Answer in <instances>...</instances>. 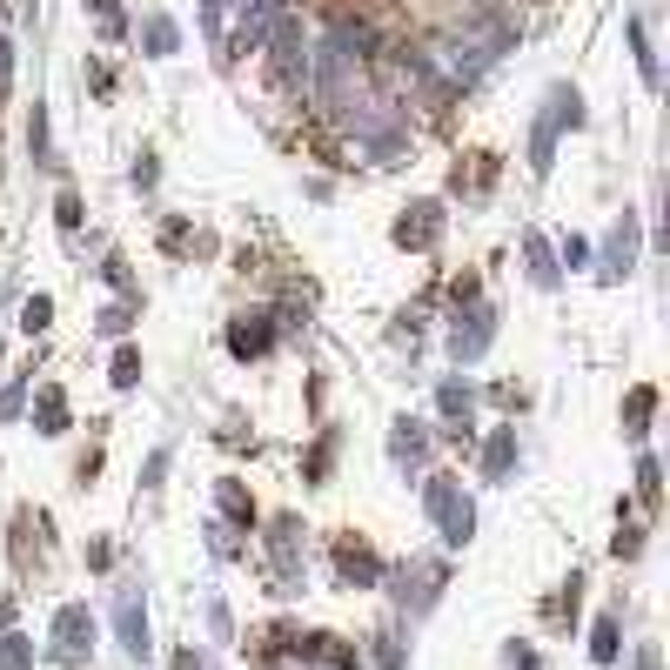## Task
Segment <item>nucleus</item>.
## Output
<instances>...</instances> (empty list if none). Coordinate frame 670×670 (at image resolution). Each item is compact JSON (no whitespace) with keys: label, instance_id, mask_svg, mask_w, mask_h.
I'll use <instances>...</instances> for the list:
<instances>
[{"label":"nucleus","instance_id":"obj_18","mask_svg":"<svg viewBox=\"0 0 670 670\" xmlns=\"http://www.w3.org/2000/svg\"><path fill=\"white\" fill-rule=\"evenodd\" d=\"M94 329H101V335H128V309H121V302L101 309V315H94Z\"/></svg>","mask_w":670,"mask_h":670},{"label":"nucleus","instance_id":"obj_11","mask_svg":"<svg viewBox=\"0 0 670 670\" xmlns=\"http://www.w3.org/2000/svg\"><path fill=\"white\" fill-rule=\"evenodd\" d=\"M590 657H597V664H617V617H597V630H590Z\"/></svg>","mask_w":670,"mask_h":670},{"label":"nucleus","instance_id":"obj_25","mask_svg":"<svg viewBox=\"0 0 670 670\" xmlns=\"http://www.w3.org/2000/svg\"><path fill=\"white\" fill-rule=\"evenodd\" d=\"M175 670H208V664H201L195 650H181V657H175Z\"/></svg>","mask_w":670,"mask_h":670},{"label":"nucleus","instance_id":"obj_9","mask_svg":"<svg viewBox=\"0 0 670 670\" xmlns=\"http://www.w3.org/2000/svg\"><path fill=\"white\" fill-rule=\"evenodd\" d=\"M510 463H516V429H496L490 449H483V469H490V476H503Z\"/></svg>","mask_w":670,"mask_h":670},{"label":"nucleus","instance_id":"obj_5","mask_svg":"<svg viewBox=\"0 0 670 670\" xmlns=\"http://www.w3.org/2000/svg\"><path fill=\"white\" fill-rule=\"evenodd\" d=\"M490 309H476V315H469V329H463V322H456V335H449V349H456V362H476V356H483V349H490Z\"/></svg>","mask_w":670,"mask_h":670},{"label":"nucleus","instance_id":"obj_7","mask_svg":"<svg viewBox=\"0 0 670 670\" xmlns=\"http://www.w3.org/2000/svg\"><path fill=\"white\" fill-rule=\"evenodd\" d=\"M34 423H41V436H61V429H67V396L54 389V382L34 396Z\"/></svg>","mask_w":670,"mask_h":670},{"label":"nucleus","instance_id":"obj_4","mask_svg":"<svg viewBox=\"0 0 670 670\" xmlns=\"http://www.w3.org/2000/svg\"><path fill=\"white\" fill-rule=\"evenodd\" d=\"M436 235H443V215H436V201H423V208H409V215L396 222V242H402V248H429Z\"/></svg>","mask_w":670,"mask_h":670},{"label":"nucleus","instance_id":"obj_22","mask_svg":"<svg viewBox=\"0 0 670 670\" xmlns=\"http://www.w3.org/2000/svg\"><path fill=\"white\" fill-rule=\"evenodd\" d=\"M21 402H27L21 382H14V389H0V416H21Z\"/></svg>","mask_w":670,"mask_h":670},{"label":"nucleus","instance_id":"obj_16","mask_svg":"<svg viewBox=\"0 0 670 670\" xmlns=\"http://www.w3.org/2000/svg\"><path fill=\"white\" fill-rule=\"evenodd\" d=\"M222 510L235 516V523H255V503L242 496V483H222Z\"/></svg>","mask_w":670,"mask_h":670},{"label":"nucleus","instance_id":"obj_12","mask_svg":"<svg viewBox=\"0 0 670 670\" xmlns=\"http://www.w3.org/2000/svg\"><path fill=\"white\" fill-rule=\"evenodd\" d=\"M47 322H54V302H47V295H27V302H21V329H27V335H41Z\"/></svg>","mask_w":670,"mask_h":670},{"label":"nucleus","instance_id":"obj_15","mask_svg":"<svg viewBox=\"0 0 670 670\" xmlns=\"http://www.w3.org/2000/svg\"><path fill=\"white\" fill-rule=\"evenodd\" d=\"M141 382V356L134 349H114V389H134Z\"/></svg>","mask_w":670,"mask_h":670},{"label":"nucleus","instance_id":"obj_21","mask_svg":"<svg viewBox=\"0 0 670 670\" xmlns=\"http://www.w3.org/2000/svg\"><path fill=\"white\" fill-rule=\"evenodd\" d=\"M148 47H155V54H168V47H175V27H168V21H148Z\"/></svg>","mask_w":670,"mask_h":670},{"label":"nucleus","instance_id":"obj_6","mask_svg":"<svg viewBox=\"0 0 670 670\" xmlns=\"http://www.w3.org/2000/svg\"><path fill=\"white\" fill-rule=\"evenodd\" d=\"M268 342H275L268 315H255V322H235V329H228V349H235V356H262Z\"/></svg>","mask_w":670,"mask_h":670},{"label":"nucleus","instance_id":"obj_3","mask_svg":"<svg viewBox=\"0 0 670 670\" xmlns=\"http://www.w3.org/2000/svg\"><path fill=\"white\" fill-rule=\"evenodd\" d=\"M114 630H121L128 657H148V617H141V597H134V590H121V603H114Z\"/></svg>","mask_w":670,"mask_h":670},{"label":"nucleus","instance_id":"obj_26","mask_svg":"<svg viewBox=\"0 0 670 670\" xmlns=\"http://www.w3.org/2000/svg\"><path fill=\"white\" fill-rule=\"evenodd\" d=\"M94 7H101V14H108V34H114V27H121V21H114V0H94Z\"/></svg>","mask_w":670,"mask_h":670},{"label":"nucleus","instance_id":"obj_2","mask_svg":"<svg viewBox=\"0 0 670 670\" xmlns=\"http://www.w3.org/2000/svg\"><path fill=\"white\" fill-rule=\"evenodd\" d=\"M88 644H94V617L81 610V603H67L61 617H54V657H61V664H81Z\"/></svg>","mask_w":670,"mask_h":670},{"label":"nucleus","instance_id":"obj_19","mask_svg":"<svg viewBox=\"0 0 670 670\" xmlns=\"http://www.w3.org/2000/svg\"><path fill=\"white\" fill-rule=\"evenodd\" d=\"M443 416H469V389L463 382H443Z\"/></svg>","mask_w":670,"mask_h":670},{"label":"nucleus","instance_id":"obj_14","mask_svg":"<svg viewBox=\"0 0 670 670\" xmlns=\"http://www.w3.org/2000/svg\"><path fill=\"white\" fill-rule=\"evenodd\" d=\"M34 664V644L27 637H0V670H27Z\"/></svg>","mask_w":670,"mask_h":670},{"label":"nucleus","instance_id":"obj_13","mask_svg":"<svg viewBox=\"0 0 670 670\" xmlns=\"http://www.w3.org/2000/svg\"><path fill=\"white\" fill-rule=\"evenodd\" d=\"M650 409H657V396H650V389H630V409H624V423H630V436H644V423H650Z\"/></svg>","mask_w":670,"mask_h":670},{"label":"nucleus","instance_id":"obj_1","mask_svg":"<svg viewBox=\"0 0 670 670\" xmlns=\"http://www.w3.org/2000/svg\"><path fill=\"white\" fill-rule=\"evenodd\" d=\"M429 516H436V530H443V543H456V550H463L469 536H476V510H469V496H456V483H449V476H436V483H429Z\"/></svg>","mask_w":670,"mask_h":670},{"label":"nucleus","instance_id":"obj_17","mask_svg":"<svg viewBox=\"0 0 670 670\" xmlns=\"http://www.w3.org/2000/svg\"><path fill=\"white\" fill-rule=\"evenodd\" d=\"M530 275H536V282H543V289L557 282V268H550V248H543V242H530Z\"/></svg>","mask_w":670,"mask_h":670},{"label":"nucleus","instance_id":"obj_8","mask_svg":"<svg viewBox=\"0 0 670 670\" xmlns=\"http://www.w3.org/2000/svg\"><path fill=\"white\" fill-rule=\"evenodd\" d=\"M423 449H429L423 423H409V416H402V423H396V463H423Z\"/></svg>","mask_w":670,"mask_h":670},{"label":"nucleus","instance_id":"obj_20","mask_svg":"<svg viewBox=\"0 0 670 670\" xmlns=\"http://www.w3.org/2000/svg\"><path fill=\"white\" fill-rule=\"evenodd\" d=\"M637 550H644V536H637V530H617V536H610V557H617V563L637 557Z\"/></svg>","mask_w":670,"mask_h":670},{"label":"nucleus","instance_id":"obj_23","mask_svg":"<svg viewBox=\"0 0 670 670\" xmlns=\"http://www.w3.org/2000/svg\"><path fill=\"white\" fill-rule=\"evenodd\" d=\"M61 228H67V235L81 228V201H74V195H61Z\"/></svg>","mask_w":670,"mask_h":670},{"label":"nucleus","instance_id":"obj_24","mask_svg":"<svg viewBox=\"0 0 670 670\" xmlns=\"http://www.w3.org/2000/svg\"><path fill=\"white\" fill-rule=\"evenodd\" d=\"M7 81H14V54H7V34H0V94H7Z\"/></svg>","mask_w":670,"mask_h":670},{"label":"nucleus","instance_id":"obj_10","mask_svg":"<svg viewBox=\"0 0 670 670\" xmlns=\"http://www.w3.org/2000/svg\"><path fill=\"white\" fill-rule=\"evenodd\" d=\"M335 563H342V577H356V583H376V577H382V563L369 557V550H356V543H349Z\"/></svg>","mask_w":670,"mask_h":670}]
</instances>
